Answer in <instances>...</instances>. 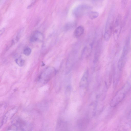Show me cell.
Segmentation results:
<instances>
[{"label": "cell", "instance_id": "ba28073f", "mask_svg": "<svg viewBox=\"0 0 131 131\" xmlns=\"http://www.w3.org/2000/svg\"><path fill=\"white\" fill-rule=\"evenodd\" d=\"M84 30V27L82 26H78L75 30L73 35L75 38H78L81 36L83 34Z\"/></svg>", "mask_w": 131, "mask_h": 131}, {"label": "cell", "instance_id": "7a4b0ae2", "mask_svg": "<svg viewBox=\"0 0 131 131\" xmlns=\"http://www.w3.org/2000/svg\"><path fill=\"white\" fill-rule=\"evenodd\" d=\"M91 8V7L87 5L82 4L76 7L73 10L72 14L76 18H79L83 16Z\"/></svg>", "mask_w": 131, "mask_h": 131}, {"label": "cell", "instance_id": "8992f818", "mask_svg": "<svg viewBox=\"0 0 131 131\" xmlns=\"http://www.w3.org/2000/svg\"><path fill=\"white\" fill-rule=\"evenodd\" d=\"M89 75V71L86 70L83 73L79 83V86L81 88L85 87L88 83V79Z\"/></svg>", "mask_w": 131, "mask_h": 131}, {"label": "cell", "instance_id": "5bb4252c", "mask_svg": "<svg viewBox=\"0 0 131 131\" xmlns=\"http://www.w3.org/2000/svg\"><path fill=\"white\" fill-rule=\"evenodd\" d=\"M31 50L30 48L27 47L24 49L23 53L26 56H28L31 53Z\"/></svg>", "mask_w": 131, "mask_h": 131}, {"label": "cell", "instance_id": "30bf717a", "mask_svg": "<svg viewBox=\"0 0 131 131\" xmlns=\"http://www.w3.org/2000/svg\"><path fill=\"white\" fill-rule=\"evenodd\" d=\"M76 23L74 21L67 22L64 25L63 30L64 31H67L74 28L76 25Z\"/></svg>", "mask_w": 131, "mask_h": 131}, {"label": "cell", "instance_id": "5b68a950", "mask_svg": "<svg viewBox=\"0 0 131 131\" xmlns=\"http://www.w3.org/2000/svg\"><path fill=\"white\" fill-rule=\"evenodd\" d=\"M43 38L42 34L38 30L34 31L31 35L30 41L31 42H34L38 41H41Z\"/></svg>", "mask_w": 131, "mask_h": 131}, {"label": "cell", "instance_id": "7c38bea8", "mask_svg": "<svg viewBox=\"0 0 131 131\" xmlns=\"http://www.w3.org/2000/svg\"><path fill=\"white\" fill-rule=\"evenodd\" d=\"M99 16V13L96 11H91L90 12L89 15V18L91 19H93L97 18Z\"/></svg>", "mask_w": 131, "mask_h": 131}, {"label": "cell", "instance_id": "6da1fadb", "mask_svg": "<svg viewBox=\"0 0 131 131\" xmlns=\"http://www.w3.org/2000/svg\"><path fill=\"white\" fill-rule=\"evenodd\" d=\"M114 23L113 15L111 14L106 22L104 36V39L106 41H108L111 37L113 31Z\"/></svg>", "mask_w": 131, "mask_h": 131}, {"label": "cell", "instance_id": "8fae6325", "mask_svg": "<svg viewBox=\"0 0 131 131\" xmlns=\"http://www.w3.org/2000/svg\"><path fill=\"white\" fill-rule=\"evenodd\" d=\"M88 119H83L79 121L78 126L79 128L81 129H84L87 126L89 121Z\"/></svg>", "mask_w": 131, "mask_h": 131}, {"label": "cell", "instance_id": "9c48e42d", "mask_svg": "<svg viewBox=\"0 0 131 131\" xmlns=\"http://www.w3.org/2000/svg\"><path fill=\"white\" fill-rule=\"evenodd\" d=\"M67 125L66 123L61 120L59 121L57 124V131H67Z\"/></svg>", "mask_w": 131, "mask_h": 131}, {"label": "cell", "instance_id": "e0dca14e", "mask_svg": "<svg viewBox=\"0 0 131 131\" xmlns=\"http://www.w3.org/2000/svg\"><path fill=\"white\" fill-rule=\"evenodd\" d=\"M35 2V1L34 2L32 3L28 7V8H29L31 7L32 6V5L34 4Z\"/></svg>", "mask_w": 131, "mask_h": 131}, {"label": "cell", "instance_id": "52a82bcc", "mask_svg": "<svg viewBox=\"0 0 131 131\" xmlns=\"http://www.w3.org/2000/svg\"><path fill=\"white\" fill-rule=\"evenodd\" d=\"M101 42L100 41L98 42L96 48L94 58V63H96L98 60L101 51Z\"/></svg>", "mask_w": 131, "mask_h": 131}, {"label": "cell", "instance_id": "2e32d148", "mask_svg": "<svg viewBox=\"0 0 131 131\" xmlns=\"http://www.w3.org/2000/svg\"><path fill=\"white\" fill-rule=\"evenodd\" d=\"M5 28H2L0 30V35L1 36L2 35L4 32L5 31Z\"/></svg>", "mask_w": 131, "mask_h": 131}, {"label": "cell", "instance_id": "277c9868", "mask_svg": "<svg viewBox=\"0 0 131 131\" xmlns=\"http://www.w3.org/2000/svg\"><path fill=\"white\" fill-rule=\"evenodd\" d=\"M18 110L16 107L10 109L6 113L2 121V124L5 123L8 120L11 118L17 112Z\"/></svg>", "mask_w": 131, "mask_h": 131}, {"label": "cell", "instance_id": "9a60e30c", "mask_svg": "<svg viewBox=\"0 0 131 131\" xmlns=\"http://www.w3.org/2000/svg\"><path fill=\"white\" fill-rule=\"evenodd\" d=\"M15 128V129L17 131H26L23 128L19 127H17Z\"/></svg>", "mask_w": 131, "mask_h": 131}, {"label": "cell", "instance_id": "4fadbf2b", "mask_svg": "<svg viewBox=\"0 0 131 131\" xmlns=\"http://www.w3.org/2000/svg\"><path fill=\"white\" fill-rule=\"evenodd\" d=\"M16 63L20 67H22L23 66L25 63V61L22 59L21 57H19L15 60Z\"/></svg>", "mask_w": 131, "mask_h": 131}, {"label": "cell", "instance_id": "3957f363", "mask_svg": "<svg viewBox=\"0 0 131 131\" xmlns=\"http://www.w3.org/2000/svg\"><path fill=\"white\" fill-rule=\"evenodd\" d=\"M122 18L120 15H118L116 18L114 25L113 32L114 38L115 41L118 39L121 29Z\"/></svg>", "mask_w": 131, "mask_h": 131}]
</instances>
